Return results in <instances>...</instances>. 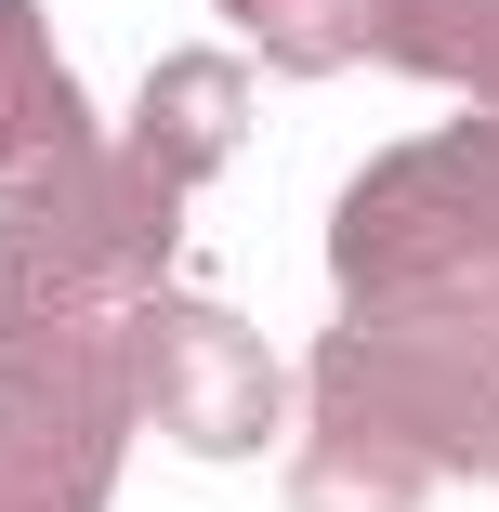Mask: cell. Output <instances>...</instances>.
I'll list each match as a JSON object with an SVG mask.
<instances>
[{
	"label": "cell",
	"instance_id": "6da1fadb",
	"mask_svg": "<svg viewBox=\"0 0 499 512\" xmlns=\"http://www.w3.org/2000/svg\"><path fill=\"white\" fill-rule=\"evenodd\" d=\"M224 132H237V66H171V79L145 92V158L211 171V158H224Z\"/></svg>",
	"mask_w": 499,
	"mask_h": 512
},
{
	"label": "cell",
	"instance_id": "7a4b0ae2",
	"mask_svg": "<svg viewBox=\"0 0 499 512\" xmlns=\"http://www.w3.org/2000/svg\"><path fill=\"white\" fill-rule=\"evenodd\" d=\"M237 14H250L289 66H329V40H355V0H237Z\"/></svg>",
	"mask_w": 499,
	"mask_h": 512
}]
</instances>
